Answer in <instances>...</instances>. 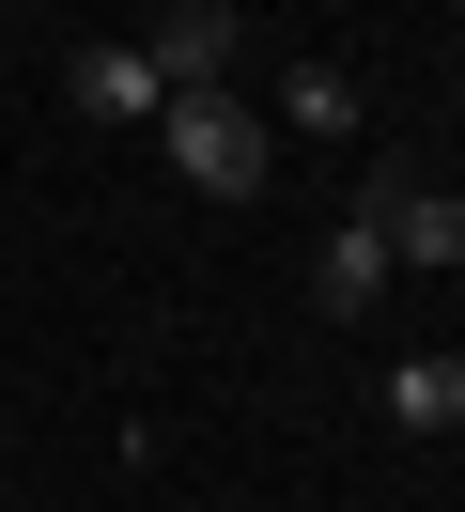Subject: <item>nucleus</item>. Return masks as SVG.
Masks as SVG:
<instances>
[{"label":"nucleus","mask_w":465,"mask_h":512,"mask_svg":"<svg viewBox=\"0 0 465 512\" xmlns=\"http://www.w3.org/2000/svg\"><path fill=\"white\" fill-rule=\"evenodd\" d=\"M155 156H171L202 202H248V187L279 171V125L233 94V78H217V94H171V109H155Z\"/></svg>","instance_id":"f257e3e1"},{"label":"nucleus","mask_w":465,"mask_h":512,"mask_svg":"<svg viewBox=\"0 0 465 512\" xmlns=\"http://www.w3.org/2000/svg\"><path fill=\"white\" fill-rule=\"evenodd\" d=\"M62 94H78V125H155V109H171V94H155V63H140L124 32H93L78 63H62Z\"/></svg>","instance_id":"f03ea898"},{"label":"nucleus","mask_w":465,"mask_h":512,"mask_svg":"<svg viewBox=\"0 0 465 512\" xmlns=\"http://www.w3.org/2000/svg\"><path fill=\"white\" fill-rule=\"evenodd\" d=\"M372 404H388V435H465V357H388Z\"/></svg>","instance_id":"7ed1b4c3"},{"label":"nucleus","mask_w":465,"mask_h":512,"mask_svg":"<svg viewBox=\"0 0 465 512\" xmlns=\"http://www.w3.org/2000/svg\"><path fill=\"white\" fill-rule=\"evenodd\" d=\"M155 94H217V78H233V16H202V0H186V16H155Z\"/></svg>","instance_id":"20e7f679"},{"label":"nucleus","mask_w":465,"mask_h":512,"mask_svg":"<svg viewBox=\"0 0 465 512\" xmlns=\"http://www.w3.org/2000/svg\"><path fill=\"white\" fill-rule=\"evenodd\" d=\"M372 295H388V233H372V218H341L326 249H310V311H341V326H357Z\"/></svg>","instance_id":"39448f33"},{"label":"nucleus","mask_w":465,"mask_h":512,"mask_svg":"<svg viewBox=\"0 0 465 512\" xmlns=\"http://www.w3.org/2000/svg\"><path fill=\"white\" fill-rule=\"evenodd\" d=\"M279 125H295V140H357V78H341V63H295V78H279Z\"/></svg>","instance_id":"423d86ee"},{"label":"nucleus","mask_w":465,"mask_h":512,"mask_svg":"<svg viewBox=\"0 0 465 512\" xmlns=\"http://www.w3.org/2000/svg\"><path fill=\"white\" fill-rule=\"evenodd\" d=\"M202 16H233V0H202Z\"/></svg>","instance_id":"0eeeda50"}]
</instances>
